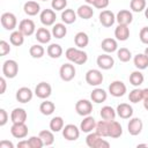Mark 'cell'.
Wrapping results in <instances>:
<instances>
[{
  "instance_id": "cell-8",
  "label": "cell",
  "mask_w": 148,
  "mask_h": 148,
  "mask_svg": "<svg viewBox=\"0 0 148 148\" xmlns=\"http://www.w3.org/2000/svg\"><path fill=\"white\" fill-rule=\"evenodd\" d=\"M75 111L82 117L89 116L92 112V103L88 99H79L75 103Z\"/></svg>"
},
{
  "instance_id": "cell-23",
  "label": "cell",
  "mask_w": 148,
  "mask_h": 148,
  "mask_svg": "<svg viewBox=\"0 0 148 148\" xmlns=\"http://www.w3.org/2000/svg\"><path fill=\"white\" fill-rule=\"evenodd\" d=\"M27 118H28L27 111L22 108H15L10 113L12 123H25Z\"/></svg>"
},
{
  "instance_id": "cell-34",
  "label": "cell",
  "mask_w": 148,
  "mask_h": 148,
  "mask_svg": "<svg viewBox=\"0 0 148 148\" xmlns=\"http://www.w3.org/2000/svg\"><path fill=\"white\" fill-rule=\"evenodd\" d=\"M133 62H134V66L142 71V69H146L148 67V57L145 54V53H138L134 59H133Z\"/></svg>"
},
{
  "instance_id": "cell-42",
  "label": "cell",
  "mask_w": 148,
  "mask_h": 148,
  "mask_svg": "<svg viewBox=\"0 0 148 148\" xmlns=\"http://www.w3.org/2000/svg\"><path fill=\"white\" fill-rule=\"evenodd\" d=\"M128 99H130V102H132V103H139V102L143 101L142 89L134 88L133 90H131L130 94H128Z\"/></svg>"
},
{
  "instance_id": "cell-58",
  "label": "cell",
  "mask_w": 148,
  "mask_h": 148,
  "mask_svg": "<svg viewBox=\"0 0 148 148\" xmlns=\"http://www.w3.org/2000/svg\"><path fill=\"white\" fill-rule=\"evenodd\" d=\"M145 16L148 18V7H146V9H145Z\"/></svg>"
},
{
  "instance_id": "cell-19",
  "label": "cell",
  "mask_w": 148,
  "mask_h": 148,
  "mask_svg": "<svg viewBox=\"0 0 148 148\" xmlns=\"http://www.w3.org/2000/svg\"><path fill=\"white\" fill-rule=\"evenodd\" d=\"M116 111L121 119H130L133 116V108L128 103H120L117 106Z\"/></svg>"
},
{
  "instance_id": "cell-37",
  "label": "cell",
  "mask_w": 148,
  "mask_h": 148,
  "mask_svg": "<svg viewBox=\"0 0 148 148\" xmlns=\"http://www.w3.org/2000/svg\"><path fill=\"white\" fill-rule=\"evenodd\" d=\"M9 42L14 46H21L24 43V35L20 30H14L9 36Z\"/></svg>"
},
{
  "instance_id": "cell-5",
  "label": "cell",
  "mask_w": 148,
  "mask_h": 148,
  "mask_svg": "<svg viewBox=\"0 0 148 148\" xmlns=\"http://www.w3.org/2000/svg\"><path fill=\"white\" fill-rule=\"evenodd\" d=\"M103 80H104V77H103V74L99 69H94L92 68V69H89L86 73V82L89 86L97 87L103 82Z\"/></svg>"
},
{
  "instance_id": "cell-29",
  "label": "cell",
  "mask_w": 148,
  "mask_h": 148,
  "mask_svg": "<svg viewBox=\"0 0 148 148\" xmlns=\"http://www.w3.org/2000/svg\"><path fill=\"white\" fill-rule=\"evenodd\" d=\"M76 17H77V14L76 12H74L73 9L71 8H66L61 12V20L65 24H72L76 21Z\"/></svg>"
},
{
  "instance_id": "cell-35",
  "label": "cell",
  "mask_w": 148,
  "mask_h": 148,
  "mask_svg": "<svg viewBox=\"0 0 148 148\" xmlns=\"http://www.w3.org/2000/svg\"><path fill=\"white\" fill-rule=\"evenodd\" d=\"M54 110H56L54 103L51 102V101H47V99L44 101V102H42L40 105H39V111L44 116H51L54 112Z\"/></svg>"
},
{
  "instance_id": "cell-32",
  "label": "cell",
  "mask_w": 148,
  "mask_h": 148,
  "mask_svg": "<svg viewBox=\"0 0 148 148\" xmlns=\"http://www.w3.org/2000/svg\"><path fill=\"white\" fill-rule=\"evenodd\" d=\"M74 43L76 45V47L79 49H84L88 44H89V37L86 32L80 31L74 36Z\"/></svg>"
},
{
  "instance_id": "cell-11",
  "label": "cell",
  "mask_w": 148,
  "mask_h": 148,
  "mask_svg": "<svg viewBox=\"0 0 148 148\" xmlns=\"http://www.w3.org/2000/svg\"><path fill=\"white\" fill-rule=\"evenodd\" d=\"M28 131L25 123H13L10 127V134L16 139H24L28 135Z\"/></svg>"
},
{
  "instance_id": "cell-21",
  "label": "cell",
  "mask_w": 148,
  "mask_h": 148,
  "mask_svg": "<svg viewBox=\"0 0 148 148\" xmlns=\"http://www.w3.org/2000/svg\"><path fill=\"white\" fill-rule=\"evenodd\" d=\"M114 37L117 38V40H120V42L127 40L128 37H130V28H128V25L118 24L117 28L114 29Z\"/></svg>"
},
{
  "instance_id": "cell-17",
  "label": "cell",
  "mask_w": 148,
  "mask_h": 148,
  "mask_svg": "<svg viewBox=\"0 0 148 148\" xmlns=\"http://www.w3.org/2000/svg\"><path fill=\"white\" fill-rule=\"evenodd\" d=\"M32 96H34V92L28 87L18 88L17 91H16V95H15L17 102H20V103H28V102H30L32 99Z\"/></svg>"
},
{
  "instance_id": "cell-31",
  "label": "cell",
  "mask_w": 148,
  "mask_h": 148,
  "mask_svg": "<svg viewBox=\"0 0 148 148\" xmlns=\"http://www.w3.org/2000/svg\"><path fill=\"white\" fill-rule=\"evenodd\" d=\"M52 36L54 38H58V39H61L66 36L67 34V28L64 23H54L53 27H52Z\"/></svg>"
},
{
  "instance_id": "cell-43",
  "label": "cell",
  "mask_w": 148,
  "mask_h": 148,
  "mask_svg": "<svg viewBox=\"0 0 148 148\" xmlns=\"http://www.w3.org/2000/svg\"><path fill=\"white\" fill-rule=\"evenodd\" d=\"M117 57L121 62H127L132 58V52L127 47H120L117 50Z\"/></svg>"
},
{
  "instance_id": "cell-44",
  "label": "cell",
  "mask_w": 148,
  "mask_h": 148,
  "mask_svg": "<svg viewBox=\"0 0 148 148\" xmlns=\"http://www.w3.org/2000/svg\"><path fill=\"white\" fill-rule=\"evenodd\" d=\"M146 0H131L130 2V7L132 9V12L135 13H140L142 10L146 9Z\"/></svg>"
},
{
  "instance_id": "cell-56",
  "label": "cell",
  "mask_w": 148,
  "mask_h": 148,
  "mask_svg": "<svg viewBox=\"0 0 148 148\" xmlns=\"http://www.w3.org/2000/svg\"><path fill=\"white\" fill-rule=\"evenodd\" d=\"M86 1V3H88V5H94V2H95V0H84Z\"/></svg>"
},
{
  "instance_id": "cell-30",
  "label": "cell",
  "mask_w": 148,
  "mask_h": 148,
  "mask_svg": "<svg viewBox=\"0 0 148 148\" xmlns=\"http://www.w3.org/2000/svg\"><path fill=\"white\" fill-rule=\"evenodd\" d=\"M99 114H101V118H102V119L108 120V121H111V120H114V118H116V116H117V111H116L112 106L105 105V106H103V108L101 109Z\"/></svg>"
},
{
  "instance_id": "cell-18",
  "label": "cell",
  "mask_w": 148,
  "mask_h": 148,
  "mask_svg": "<svg viewBox=\"0 0 148 148\" xmlns=\"http://www.w3.org/2000/svg\"><path fill=\"white\" fill-rule=\"evenodd\" d=\"M116 21L118 22V24L128 25L133 21V14L128 9H120L116 15Z\"/></svg>"
},
{
  "instance_id": "cell-16",
  "label": "cell",
  "mask_w": 148,
  "mask_h": 148,
  "mask_svg": "<svg viewBox=\"0 0 148 148\" xmlns=\"http://www.w3.org/2000/svg\"><path fill=\"white\" fill-rule=\"evenodd\" d=\"M96 62H97V66H98L101 69L108 71V69H111V68L113 67V65H114V59H113L111 56H109L108 53H104V54H101V56L97 57Z\"/></svg>"
},
{
  "instance_id": "cell-53",
  "label": "cell",
  "mask_w": 148,
  "mask_h": 148,
  "mask_svg": "<svg viewBox=\"0 0 148 148\" xmlns=\"http://www.w3.org/2000/svg\"><path fill=\"white\" fill-rule=\"evenodd\" d=\"M17 147L18 148H30V143H29L28 140H21L17 143Z\"/></svg>"
},
{
  "instance_id": "cell-20",
  "label": "cell",
  "mask_w": 148,
  "mask_h": 148,
  "mask_svg": "<svg viewBox=\"0 0 148 148\" xmlns=\"http://www.w3.org/2000/svg\"><path fill=\"white\" fill-rule=\"evenodd\" d=\"M95 127H96V120L90 114L89 116H86L83 118V120L81 121V124H80V130L82 132H84V133L92 132V130H95Z\"/></svg>"
},
{
  "instance_id": "cell-38",
  "label": "cell",
  "mask_w": 148,
  "mask_h": 148,
  "mask_svg": "<svg viewBox=\"0 0 148 148\" xmlns=\"http://www.w3.org/2000/svg\"><path fill=\"white\" fill-rule=\"evenodd\" d=\"M143 81H145V76H143V74L140 72V69L134 71V72H132V73L130 74V83H131L132 86L139 87V86H141V84L143 83Z\"/></svg>"
},
{
  "instance_id": "cell-6",
  "label": "cell",
  "mask_w": 148,
  "mask_h": 148,
  "mask_svg": "<svg viewBox=\"0 0 148 148\" xmlns=\"http://www.w3.org/2000/svg\"><path fill=\"white\" fill-rule=\"evenodd\" d=\"M80 128L74 124H67L62 128V136L67 141H75L80 136Z\"/></svg>"
},
{
  "instance_id": "cell-55",
  "label": "cell",
  "mask_w": 148,
  "mask_h": 148,
  "mask_svg": "<svg viewBox=\"0 0 148 148\" xmlns=\"http://www.w3.org/2000/svg\"><path fill=\"white\" fill-rule=\"evenodd\" d=\"M143 108L148 111V98L147 99H143Z\"/></svg>"
},
{
  "instance_id": "cell-25",
  "label": "cell",
  "mask_w": 148,
  "mask_h": 148,
  "mask_svg": "<svg viewBox=\"0 0 148 148\" xmlns=\"http://www.w3.org/2000/svg\"><path fill=\"white\" fill-rule=\"evenodd\" d=\"M101 47L104 52L106 53H112L114 51L118 50V44H117V40L114 38H104L101 43Z\"/></svg>"
},
{
  "instance_id": "cell-15",
  "label": "cell",
  "mask_w": 148,
  "mask_h": 148,
  "mask_svg": "<svg viewBox=\"0 0 148 148\" xmlns=\"http://www.w3.org/2000/svg\"><path fill=\"white\" fill-rule=\"evenodd\" d=\"M18 30L24 35V36H31L36 31V25L35 22L30 18H24L18 23Z\"/></svg>"
},
{
  "instance_id": "cell-3",
  "label": "cell",
  "mask_w": 148,
  "mask_h": 148,
  "mask_svg": "<svg viewBox=\"0 0 148 148\" xmlns=\"http://www.w3.org/2000/svg\"><path fill=\"white\" fill-rule=\"evenodd\" d=\"M18 73V64L14 59H8L2 64V74L7 79H14Z\"/></svg>"
},
{
  "instance_id": "cell-47",
  "label": "cell",
  "mask_w": 148,
  "mask_h": 148,
  "mask_svg": "<svg viewBox=\"0 0 148 148\" xmlns=\"http://www.w3.org/2000/svg\"><path fill=\"white\" fill-rule=\"evenodd\" d=\"M10 52V46H9V43H7L6 40H0V56L3 57L6 54H8Z\"/></svg>"
},
{
  "instance_id": "cell-51",
  "label": "cell",
  "mask_w": 148,
  "mask_h": 148,
  "mask_svg": "<svg viewBox=\"0 0 148 148\" xmlns=\"http://www.w3.org/2000/svg\"><path fill=\"white\" fill-rule=\"evenodd\" d=\"M0 148H14V145L8 140H2L0 142Z\"/></svg>"
},
{
  "instance_id": "cell-10",
  "label": "cell",
  "mask_w": 148,
  "mask_h": 148,
  "mask_svg": "<svg viewBox=\"0 0 148 148\" xmlns=\"http://www.w3.org/2000/svg\"><path fill=\"white\" fill-rule=\"evenodd\" d=\"M52 94V87L47 82H39L35 88V95L40 99H46Z\"/></svg>"
},
{
  "instance_id": "cell-41",
  "label": "cell",
  "mask_w": 148,
  "mask_h": 148,
  "mask_svg": "<svg viewBox=\"0 0 148 148\" xmlns=\"http://www.w3.org/2000/svg\"><path fill=\"white\" fill-rule=\"evenodd\" d=\"M29 53L32 58L35 59H39L44 56L45 53V49L40 45V44H35V45H31L30 49H29Z\"/></svg>"
},
{
  "instance_id": "cell-57",
  "label": "cell",
  "mask_w": 148,
  "mask_h": 148,
  "mask_svg": "<svg viewBox=\"0 0 148 148\" xmlns=\"http://www.w3.org/2000/svg\"><path fill=\"white\" fill-rule=\"evenodd\" d=\"M138 147H148V145L147 143H139Z\"/></svg>"
},
{
  "instance_id": "cell-39",
  "label": "cell",
  "mask_w": 148,
  "mask_h": 148,
  "mask_svg": "<svg viewBox=\"0 0 148 148\" xmlns=\"http://www.w3.org/2000/svg\"><path fill=\"white\" fill-rule=\"evenodd\" d=\"M65 126V123H64V119L60 117V116H57V117H53L51 120H50V130L52 132H60L62 131Z\"/></svg>"
},
{
  "instance_id": "cell-52",
  "label": "cell",
  "mask_w": 148,
  "mask_h": 148,
  "mask_svg": "<svg viewBox=\"0 0 148 148\" xmlns=\"http://www.w3.org/2000/svg\"><path fill=\"white\" fill-rule=\"evenodd\" d=\"M0 86H1L0 94L2 95V94H5V91H6V86H7V83H6V77H5V76H2V77L0 79Z\"/></svg>"
},
{
  "instance_id": "cell-54",
  "label": "cell",
  "mask_w": 148,
  "mask_h": 148,
  "mask_svg": "<svg viewBox=\"0 0 148 148\" xmlns=\"http://www.w3.org/2000/svg\"><path fill=\"white\" fill-rule=\"evenodd\" d=\"M142 94H143V99H147L148 98V88L142 89Z\"/></svg>"
},
{
  "instance_id": "cell-36",
  "label": "cell",
  "mask_w": 148,
  "mask_h": 148,
  "mask_svg": "<svg viewBox=\"0 0 148 148\" xmlns=\"http://www.w3.org/2000/svg\"><path fill=\"white\" fill-rule=\"evenodd\" d=\"M109 124H110V121H108V120H104V119L99 120L98 123H96L95 132L98 133L103 138L109 136Z\"/></svg>"
},
{
  "instance_id": "cell-40",
  "label": "cell",
  "mask_w": 148,
  "mask_h": 148,
  "mask_svg": "<svg viewBox=\"0 0 148 148\" xmlns=\"http://www.w3.org/2000/svg\"><path fill=\"white\" fill-rule=\"evenodd\" d=\"M38 135L43 140L44 146H51V145H53V142H54V135H53V132L52 131L43 130V131L39 132Z\"/></svg>"
},
{
  "instance_id": "cell-1",
  "label": "cell",
  "mask_w": 148,
  "mask_h": 148,
  "mask_svg": "<svg viewBox=\"0 0 148 148\" xmlns=\"http://www.w3.org/2000/svg\"><path fill=\"white\" fill-rule=\"evenodd\" d=\"M65 56L71 62L76 65H83L88 60V54L79 47H68L65 52Z\"/></svg>"
},
{
  "instance_id": "cell-14",
  "label": "cell",
  "mask_w": 148,
  "mask_h": 148,
  "mask_svg": "<svg viewBox=\"0 0 148 148\" xmlns=\"http://www.w3.org/2000/svg\"><path fill=\"white\" fill-rule=\"evenodd\" d=\"M142 128H143V123L140 118H131L128 124H127V131L131 135L135 136V135H139L141 132H142Z\"/></svg>"
},
{
  "instance_id": "cell-12",
  "label": "cell",
  "mask_w": 148,
  "mask_h": 148,
  "mask_svg": "<svg viewBox=\"0 0 148 148\" xmlns=\"http://www.w3.org/2000/svg\"><path fill=\"white\" fill-rule=\"evenodd\" d=\"M39 18H40V22L45 27H50V25H53L56 23V10L53 9H43L40 12V15H39Z\"/></svg>"
},
{
  "instance_id": "cell-9",
  "label": "cell",
  "mask_w": 148,
  "mask_h": 148,
  "mask_svg": "<svg viewBox=\"0 0 148 148\" xmlns=\"http://www.w3.org/2000/svg\"><path fill=\"white\" fill-rule=\"evenodd\" d=\"M1 25L6 29V30H12L14 31V29L16 28L17 25V20H16V16L13 14V13H9V12H6L1 15Z\"/></svg>"
},
{
  "instance_id": "cell-13",
  "label": "cell",
  "mask_w": 148,
  "mask_h": 148,
  "mask_svg": "<svg viewBox=\"0 0 148 148\" xmlns=\"http://www.w3.org/2000/svg\"><path fill=\"white\" fill-rule=\"evenodd\" d=\"M98 18H99L101 24L103 27H105V28H109V27L113 25L114 22H116V15L113 14V12H111L109 9L102 10L99 16H98Z\"/></svg>"
},
{
  "instance_id": "cell-46",
  "label": "cell",
  "mask_w": 148,
  "mask_h": 148,
  "mask_svg": "<svg viewBox=\"0 0 148 148\" xmlns=\"http://www.w3.org/2000/svg\"><path fill=\"white\" fill-rule=\"evenodd\" d=\"M51 6L53 10H64L66 9L67 6V0H52L51 1Z\"/></svg>"
},
{
  "instance_id": "cell-49",
  "label": "cell",
  "mask_w": 148,
  "mask_h": 148,
  "mask_svg": "<svg viewBox=\"0 0 148 148\" xmlns=\"http://www.w3.org/2000/svg\"><path fill=\"white\" fill-rule=\"evenodd\" d=\"M109 3H110L109 0H95L92 6L95 8H98V9H105L109 6Z\"/></svg>"
},
{
  "instance_id": "cell-48",
  "label": "cell",
  "mask_w": 148,
  "mask_h": 148,
  "mask_svg": "<svg viewBox=\"0 0 148 148\" xmlns=\"http://www.w3.org/2000/svg\"><path fill=\"white\" fill-rule=\"evenodd\" d=\"M139 38L141 43L148 45V27H143L139 32Z\"/></svg>"
},
{
  "instance_id": "cell-4",
  "label": "cell",
  "mask_w": 148,
  "mask_h": 148,
  "mask_svg": "<svg viewBox=\"0 0 148 148\" xmlns=\"http://www.w3.org/2000/svg\"><path fill=\"white\" fill-rule=\"evenodd\" d=\"M75 74H76V69H75L74 65L71 64V62H66V64L61 65V67L59 69L60 79L62 81H65V82L72 81L75 77Z\"/></svg>"
},
{
  "instance_id": "cell-27",
  "label": "cell",
  "mask_w": 148,
  "mask_h": 148,
  "mask_svg": "<svg viewBox=\"0 0 148 148\" xmlns=\"http://www.w3.org/2000/svg\"><path fill=\"white\" fill-rule=\"evenodd\" d=\"M121 134H123V127L120 123L116 120H111L109 124V136L112 139H117L121 136Z\"/></svg>"
},
{
  "instance_id": "cell-28",
  "label": "cell",
  "mask_w": 148,
  "mask_h": 148,
  "mask_svg": "<svg viewBox=\"0 0 148 148\" xmlns=\"http://www.w3.org/2000/svg\"><path fill=\"white\" fill-rule=\"evenodd\" d=\"M76 14H77L79 17H81V18H83V20H89V18H91L92 15H94V9H92V7H91L90 5H88V3L81 5V6L77 8Z\"/></svg>"
},
{
  "instance_id": "cell-59",
  "label": "cell",
  "mask_w": 148,
  "mask_h": 148,
  "mask_svg": "<svg viewBox=\"0 0 148 148\" xmlns=\"http://www.w3.org/2000/svg\"><path fill=\"white\" fill-rule=\"evenodd\" d=\"M143 53H145V54H146V56L148 57V46H147V47L145 49V52H143Z\"/></svg>"
},
{
  "instance_id": "cell-50",
  "label": "cell",
  "mask_w": 148,
  "mask_h": 148,
  "mask_svg": "<svg viewBox=\"0 0 148 148\" xmlns=\"http://www.w3.org/2000/svg\"><path fill=\"white\" fill-rule=\"evenodd\" d=\"M8 121V113L5 109H0V126H5Z\"/></svg>"
},
{
  "instance_id": "cell-24",
  "label": "cell",
  "mask_w": 148,
  "mask_h": 148,
  "mask_svg": "<svg viewBox=\"0 0 148 148\" xmlns=\"http://www.w3.org/2000/svg\"><path fill=\"white\" fill-rule=\"evenodd\" d=\"M23 10L28 16H35L40 12V6L37 1H27L23 5Z\"/></svg>"
},
{
  "instance_id": "cell-2",
  "label": "cell",
  "mask_w": 148,
  "mask_h": 148,
  "mask_svg": "<svg viewBox=\"0 0 148 148\" xmlns=\"http://www.w3.org/2000/svg\"><path fill=\"white\" fill-rule=\"evenodd\" d=\"M102 138L103 136H101L98 133L90 132L86 138V143L90 148H109L110 143Z\"/></svg>"
},
{
  "instance_id": "cell-26",
  "label": "cell",
  "mask_w": 148,
  "mask_h": 148,
  "mask_svg": "<svg viewBox=\"0 0 148 148\" xmlns=\"http://www.w3.org/2000/svg\"><path fill=\"white\" fill-rule=\"evenodd\" d=\"M90 98H91V101H92L94 103L99 104V103H103V102L106 101V98H108V92H106L104 89H102V88H95V89L91 91V94H90Z\"/></svg>"
},
{
  "instance_id": "cell-33",
  "label": "cell",
  "mask_w": 148,
  "mask_h": 148,
  "mask_svg": "<svg viewBox=\"0 0 148 148\" xmlns=\"http://www.w3.org/2000/svg\"><path fill=\"white\" fill-rule=\"evenodd\" d=\"M46 53H47V56L50 58L58 59V58H60L62 56V47L59 44H56V43L50 44L47 46V49H46Z\"/></svg>"
},
{
  "instance_id": "cell-45",
  "label": "cell",
  "mask_w": 148,
  "mask_h": 148,
  "mask_svg": "<svg viewBox=\"0 0 148 148\" xmlns=\"http://www.w3.org/2000/svg\"><path fill=\"white\" fill-rule=\"evenodd\" d=\"M28 141L30 143V148H42L44 146V142H43V140L40 139L39 135H37V136L36 135L30 136L28 139Z\"/></svg>"
},
{
  "instance_id": "cell-60",
  "label": "cell",
  "mask_w": 148,
  "mask_h": 148,
  "mask_svg": "<svg viewBox=\"0 0 148 148\" xmlns=\"http://www.w3.org/2000/svg\"><path fill=\"white\" fill-rule=\"evenodd\" d=\"M42 1H47V0H42Z\"/></svg>"
},
{
  "instance_id": "cell-7",
  "label": "cell",
  "mask_w": 148,
  "mask_h": 148,
  "mask_svg": "<svg viewBox=\"0 0 148 148\" xmlns=\"http://www.w3.org/2000/svg\"><path fill=\"white\" fill-rule=\"evenodd\" d=\"M126 91H127V88L123 81L116 80L111 82V84L109 86V92L113 97H123L126 94Z\"/></svg>"
},
{
  "instance_id": "cell-22",
  "label": "cell",
  "mask_w": 148,
  "mask_h": 148,
  "mask_svg": "<svg viewBox=\"0 0 148 148\" xmlns=\"http://www.w3.org/2000/svg\"><path fill=\"white\" fill-rule=\"evenodd\" d=\"M36 39L40 43V44H46L51 40L52 38V32L47 29V28H38L37 31L35 32Z\"/></svg>"
}]
</instances>
